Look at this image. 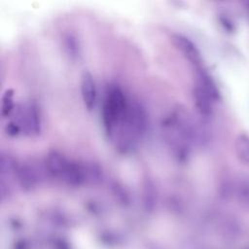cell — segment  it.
I'll return each mask as SVG.
<instances>
[{
    "label": "cell",
    "instance_id": "5bb4252c",
    "mask_svg": "<svg viewBox=\"0 0 249 249\" xmlns=\"http://www.w3.org/2000/svg\"><path fill=\"white\" fill-rule=\"evenodd\" d=\"M248 9H249V2H248Z\"/></svg>",
    "mask_w": 249,
    "mask_h": 249
},
{
    "label": "cell",
    "instance_id": "52a82bcc",
    "mask_svg": "<svg viewBox=\"0 0 249 249\" xmlns=\"http://www.w3.org/2000/svg\"><path fill=\"white\" fill-rule=\"evenodd\" d=\"M196 85L202 89L213 101H218L220 99V91L214 80L203 67L196 69Z\"/></svg>",
    "mask_w": 249,
    "mask_h": 249
},
{
    "label": "cell",
    "instance_id": "3957f363",
    "mask_svg": "<svg viewBox=\"0 0 249 249\" xmlns=\"http://www.w3.org/2000/svg\"><path fill=\"white\" fill-rule=\"evenodd\" d=\"M74 161L66 159L57 151L50 152L45 160V170L53 177L66 183L74 167Z\"/></svg>",
    "mask_w": 249,
    "mask_h": 249
},
{
    "label": "cell",
    "instance_id": "5b68a950",
    "mask_svg": "<svg viewBox=\"0 0 249 249\" xmlns=\"http://www.w3.org/2000/svg\"><path fill=\"white\" fill-rule=\"evenodd\" d=\"M81 95L85 107L90 111L95 105L96 101V89L95 83L89 71H85L81 76Z\"/></svg>",
    "mask_w": 249,
    "mask_h": 249
},
{
    "label": "cell",
    "instance_id": "7c38bea8",
    "mask_svg": "<svg viewBox=\"0 0 249 249\" xmlns=\"http://www.w3.org/2000/svg\"><path fill=\"white\" fill-rule=\"evenodd\" d=\"M15 108L13 103V91L7 89L2 97V116L6 117L9 116Z\"/></svg>",
    "mask_w": 249,
    "mask_h": 249
},
{
    "label": "cell",
    "instance_id": "7a4b0ae2",
    "mask_svg": "<svg viewBox=\"0 0 249 249\" xmlns=\"http://www.w3.org/2000/svg\"><path fill=\"white\" fill-rule=\"evenodd\" d=\"M10 121L14 122L20 131L28 136H36L41 132V118L37 106L33 102L16 105Z\"/></svg>",
    "mask_w": 249,
    "mask_h": 249
},
{
    "label": "cell",
    "instance_id": "277c9868",
    "mask_svg": "<svg viewBox=\"0 0 249 249\" xmlns=\"http://www.w3.org/2000/svg\"><path fill=\"white\" fill-rule=\"evenodd\" d=\"M171 40L176 49L181 52V53L186 57V59L190 61V63H192L196 67V69L202 67V58L200 55V52L192 40L178 33L173 34Z\"/></svg>",
    "mask_w": 249,
    "mask_h": 249
},
{
    "label": "cell",
    "instance_id": "4fadbf2b",
    "mask_svg": "<svg viewBox=\"0 0 249 249\" xmlns=\"http://www.w3.org/2000/svg\"><path fill=\"white\" fill-rule=\"evenodd\" d=\"M5 130H6L7 134L10 136H16L21 132L20 128L12 121H9L7 123V124L5 126Z\"/></svg>",
    "mask_w": 249,
    "mask_h": 249
},
{
    "label": "cell",
    "instance_id": "30bf717a",
    "mask_svg": "<svg viewBox=\"0 0 249 249\" xmlns=\"http://www.w3.org/2000/svg\"><path fill=\"white\" fill-rule=\"evenodd\" d=\"M236 196L239 202L249 208V177H242L236 185Z\"/></svg>",
    "mask_w": 249,
    "mask_h": 249
},
{
    "label": "cell",
    "instance_id": "ba28073f",
    "mask_svg": "<svg viewBox=\"0 0 249 249\" xmlns=\"http://www.w3.org/2000/svg\"><path fill=\"white\" fill-rule=\"evenodd\" d=\"M193 97L197 112L203 117L210 116L212 113V98L196 85L193 90Z\"/></svg>",
    "mask_w": 249,
    "mask_h": 249
},
{
    "label": "cell",
    "instance_id": "8992f818",
    "mask_svg": "<svg viewBox=\"0 0 249 249\" xmlns=\"http://www.w3.org/2000/svg\"><path fill=\"white\" fill-rule=\"evenodd\" d=\"M41 172L34 164L23 163L18 165L17 171V179L22 188H32L39 183Z\"/></svg>",
    "mask_w": 249,
    "mask_h": 249
},
{
    "label": "cell",
    "instance_id": "6da1fadb",
    "mask_svg": "<svg viewBox=\"0 0 249 249\" xmlns=\"http://www.w3.org/2000/svg\"><path fill=\"white\" fill-rule=\"evenodd\" d=\"M129 100L118 87L111 88L105 97L102 117L106 131L110 134L124 120Z\"/></svg>",
    "mask_w": 249,
    "mask_h": 249
},
{
    "label": "cell",
    "instance_id": "8fae6325",
    "mask_svg": "<svg viewBox=\"0 0 249 249\" xmlns=\"http://www.w3.org/2000/svg\"><path fill=\"white\" fill-rule=\"evenodd\" d=\"M62 45H63V49H64L66 54L69 55L70 58L74 59L78 56L79 45L77 43L76 37L73 34H71V33L64 34L62 37Z\"/></svg>",
    "mask_w": 249,
    "mask_h": 249
},
{
    "label": "cell",
    "instance_id": "9c48e42d",
    "mask_svg": "<svg viewBox=\"0 0 249 249\" xmlns=\"http://www.w3.org/2000/svg\"><path fill=\"white\" fill-rule=\"evenodd\" d=\"M234 151L237 159L249 166V136L245 133L237 135L234 141Z\"/></svg>",
    "mask_w": 249,
    "mask_h": 249
}]
</instances>
